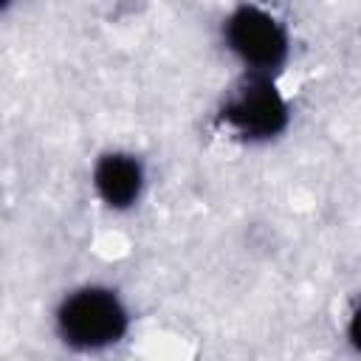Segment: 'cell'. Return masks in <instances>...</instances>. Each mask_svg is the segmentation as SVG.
<instances>
[{
    "mask_svg": "<svg viewBox=\"0 0 361 361\" xmlns=\"http://www.w3.org/2000/svg\"><path fill=\"white\" fill-rule=\"evenodd\" d=\"M62 338L76 350H102L127 330V310L116 293L104 288H82L68 296L56 313Z\"/></svg>",
    "mask_w": 361,
    "mask_h": 361,
    "instance_id": "obj_1",
    "label": "cell"
},
{
    "mask_svg": "<svg viewBox=\"0 0 361 361\" xmlns=\"http://www.w3.org/2000/svg\"><path fill=\"white\" fill-rule=\"evenodd\" d=\"M228 48L254 71H274L285 62L288 37L282 25L254 6H240L226 23Z\"/></svg>",
    "mask_w": 361,
    "mask_h": 361,
    "instance_id": "obj_2",
    "label": "cell"
},
{
    "mask_svg": "<svg viewBox=\"0 0 361 361\" xmlns=\"http://www.w3.org/2000/svg\"><path fill=\"white\" fill-rule=\"evenodd\" d=\"M223 118L245 138H271L285 130L288 107L265 76H251L223 107Z\"/></svg>",
    "mask_w": 361,
    "mask_h": 361,
    "instance_id": "obj_3",
    "label": "cell"
},
{
    "mask_svg": "<svg viewBox=\"0 0 361 361\" xmlns=\"http://www.w3.org/2000/svg\"><path fill=\"white\" fill-rule=\"evenodd\" d=\"M93 183H96V192L102 195V200L113 209H127L138 200L141 195V183H144V172H141V164L133 158V155H124V152H113V155H104L99 164H96V172H93Z\"/></svg>",
    "mask_w": 361,
    "mask_h": 361,
    "instance_id": "obj_4",
    "label": "cell"
}]
</instances>
